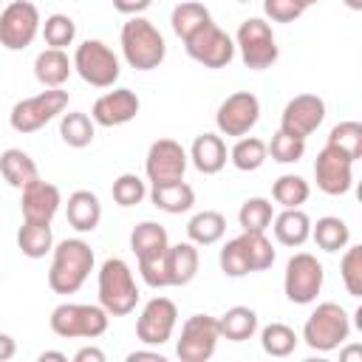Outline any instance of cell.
Wrapping results in <instances>:
<instances>
[{"label": "cell", "instance_id": "obj_1", "mask_svg": "<svg viewBox=\"0 0 362 362\" xmlns=\"http://www.w3.org/2000/svg\"><path fill=\"white\" fill-rule=\"evenodd\" d=\"M48 286L54 294H76L93 272V249L82 238H65L51 249Z\"/></svg>", "mask_w": 362, "mask_h": 362}, {"label": "cell", "instance_id": "obj_2", "mask_svg": "<svg viewBox=\"0 0 362 362\" xmlns=\"http://www.w3.org/2000/svg\"><path fill=\"white\" fill-rule=\"evenodd\" d=\"M119 45H122V57L130 68L136 71H153L164 62L167 57V42L161 37V31L144 20V17H130L124 25H122V34H119Z\"/></svg>", "mask_w": 362, "mask_h": 362}, {"label": "cell", "instance_id": "obj_3", "mask_svg": "<svg viewBox=\"0 0 362 362\" xmlns=\"http://www.w3.org/2000/svg\"><path fill=\"white\" fill-rule=\"evenodd\" d=\"M139 303V286L122 257H107L99 266V305L110 317H124Z\"/></svg>", "mask_w": 362, "mask_h": 362}, {"label": "cell", "instance_id": "obj_4", "mask_svg": "<svg viewBox=\"0 0 362 362\" xmlns=\"http://www.w3.org/2000/svg\"><path fill=\"white\" fill-rule=\"evenodd\" d=\"M107 322L110 314L88 303H59L48 317L51 331L62 339H96L107 331Z\"/></svg>", "mask_w": 362, "mask_h": 362}, {"label": "cell", "instance_id": "obj_5", "mask_svg": "<svg viewBox=\"0 0 362 362\" xmlns=\"http://www.w3.org/2000/svg\"><path fill=\"white\" fill-rule=\"evenodd\" d=\"M348 337H351V317L339 303H320L303 325L305 345L320 354L337 351Z\"/></svg>", "mask_w": 362, "mask_h": 362}, {"label": "cell", "instance_id": "obj_6", "mask_svg": "<svg viewBox=\"0 0 362 362\" xmlns=\"http://www.w3.org/2000/svg\"><path fill=\"white\" fill-rule=\"evenodd\" d=\"M65 107H68V90H62V88H45V90H40L34 96L20 99L11 107V113H8V124H11V130H17L23 136L25 133H37L51 119L62 116Z\"/></svg>", "mask_w": 362, "mask_h": 362}, {"label": "cell", "instance_id": "obj_7", "mask_svg": "<svg viewBox=\"0 0 362 362\" xmlns=\"http://www.w3.org/2000/svg\"><path fill=\"white\" fill-rule=\"evenodd\" d=\"M235 51L240 54V62L249 71H266L277 62V40L272 25L263 17H249L240 23L235 34Z\"/></svg>", "mask_w": 362, "mask_h": 362}, {"label": "cell", "instance_id": "obj_8", "mask_svg": "<svg viewBox=\"0 0 362 362\" xmlns=\"http://www.w3.org/2000/svg\"><path fill=\"white\" fill-rule=\"evenodd\" d=\"M71 62H74V71L88 85H93V88H113V82L122 74L119 57L102 40H85V42H79Z\"/></svg>", "mask_w": 362, "mask_h": 362}, {"label": "cell", "instance_id": "obj_9", "mask_svg": "<svg viewBox=\"0 0 362 362\" xmlns=\"http://www.w3.org/2000/svg\"><path fill=\"white\" fill-rule=\"evenodd\" d=\"M322 263L308 255V252H297L288 257L286 263V274H283V291L288 297V303L294 305H308L317 300V294L322 291Z\"/></svg>", "mask_w": 362, "mask_h": 362}, {"label": "cell", "instance_id": "obj_10", "mask_svg": "<svg viewBox=\"0 0 362 362\" xmlns=\"http://www.w3.org/2000/svg\"><path fill=\"white\" fill-rule=\"evenodd\" d=\"M42 17L31 0H11L0 14V45L6 51H23L40 34Z\"/></svg>", "mask_w": 362, "mask_h": 362}, {"label": "cell", "instance_id": "obj_11", "mask_svg": "<svg viewBox=\"0 0 362 362\" xmlns=\"http://www.w3.org/2000/svg\"><path fill=\"white\" fill-rule=\"evenodd\" d=\"M221 339L218 317L209 314H192L181 325V337L175 342V354L181 362H206Z\"/></svg>", "mask_w": 362, "mask_h": 362}, {"label": "cell", "instance_id": "obj_12", "mask_svg": "<svg viewBox=\"0 0 362 362\" xmlns=\"http://www.w3.org/2000/svg\"><path fill=\"white\" fill-rule=\"evenodd\" d=\"M184 48L204 68H226L235 59V40L215 23H206L195 34H189L184 40Z\"/></svg>", "mask_w": 362, "mask_h": 362}, {"label": "cell", "instance_id": "obj_13", "mask_svg": "<svg viewBox=\"0 0 362 362\" xmlns=\"http://www.w3.org/2000/svg\"><path fill=\"white\" fill-rule=\"evenodd\" d=\"M260 119V99L252 90H235L229 93L215 113V124L221 136H246Z\"/></svg>", "mask_w": 362, "mask_h": 362}, {"label": "cell", "instance_id": "obj_14", "mask_svg": "<svg viewBox=\"0 0 362 362\" xmlns=\"http://www.w3.org/2000/svg\"><path fill=\"white\" fill-rule=\"evenodd\" d=\"M178 325V308L170 297H153L144 303L139 320H136V337L144 345H164Z\"/></svg>", "mask_w": 362, "mask_h": 362}, {"label": "cell", "instance_id": "obj_15", "mask_svg": "<svg viewBox=\"0 0 362 362\" xmlns=\"http://www.w3.org/2000/svg\"><path fill=\"white\" fill-rule=\"evenodd\" d=\"M189 156L175 139H156L147 150L144 158V173L150 184H167V181H181L187 173Z\"/></svg>", "mask_w": 362, "mask_h": 362}, {"label": "cell", "instance_id": "obj_16", "mask_svg": "<svg viewBox=\"0 0 362 362\" xmlns=\"http://www.w3.org/2000/svg\"><path fill=\"white\" fill-rule=\"evenodd\" d=\"M314 181L325 195H345L354 187V161L337 147L325 144L314 161Z\"/></svg>", "mask_w": 362, "mask_h": 362}, {"label": "cell", "instance_id": "obj_17", "mask_svg": "<svg viewBox=\"0 0 362 362\" xmlns=\"http://www.w3.org/2000/svg\"><path fill=\"white\" fill-rule=\"evenodd\" d=\"M325 119V102L317 93H297L294 99L286 102L283 116H280V130L297 136V139H308Z\"/></svg>", "mask_w": 362, "mask_h": 362}, {"label": "cell", "instance_id": "obj_18", "mask_svg": "<svg viewBox=\"0 0 362 362\" xmlns=\"http://www.w3.org/2000/svg\"><path fill=\"white\" fill-rule=\"evenodd\" d=\"M141 110V102L136 96V90L130 88H113L107 93H102L93 107H90V119L102 127H119V124H127L139 116Z\"/></svg>", "mask_w": 362, "mask_h": 362}, {"label": "cell", "instance_id": "obj_19", "mask_svg": "<svg viewBox=\"0 0 362 362\" xmlns=\"http://www.w3.org/2000/svg\"><path fill=\"white\" fill-rule=\"evenodd\" d=\"M20 212H23V221H37V223H51L54 215L59 212V204H62V192L57 184L51 181H31L28 187L20 189Z\"/></svg>", "mask_w": 362, "mask_h": 362}, {"label": "cell", "instance_id": "obj_20", "mask_svg": "<svg viewBox=\"0 0 362 362\" xmlns=\"http://www.w3.org/2000/svg\"><path fill=\"white\" fill-rule=\"evenodd\" d=\"M164 266H167V286H187L198 274L201 255H198V249H195L192 240L173 243V246H167Z\"/></svg>", "mask_w": 362, "mask_h": 362}, {"label": "cell", "instance_id": "obj_21", "mask_svg": "<svg viewBox=\"0 0 362 362\" xmlns=\"http://www.w3.org/2000/svg\"><path fill=\"white\" fill-rule=\"evenodd\" d=\"M187 156H189L192 167L198 173H204V175H215V173H221L226 167V144H223V139L218 133L195 136V141H192Z\"/></svg>", "mask_w": 362, "mask_h": 362}, {"label": "cell", "instance_id": "obj_22", "mask_svg": "<svg viewBox=\"0 0 362 362\" xmlns=\"http://www.w3.org/2000/svg\"><path fill=\"white\" fill-rule=\"evenodd\" d=\"M65 218L76 232H93L102 221V204H99L96 192H90V189L71 192L68 204H65Z\"/></svg>", "mask_w": 362, "mask_h": 362}, {"label": "cell", "instance_id": "obj_23", "mask_svg": "<svg viewBox=\"0 0 362 362\" xmlns=\"http://www.w3.org/2000/svg\"><path fill=\"white\" fill-rule=\"evenodd\" d=\"M74 71V62L62 48H45L34 57V76L42 88H62Z\"/></svg>", "mask_w": 362, "mask_h": 362}, {"label": "cell", "instance_id": "obj_24", "mask_svg": "<svg viewBox=\"0 0 362 362\" xmlns=\"http://www.w3.org/2000/svg\"><path fill=\"white\" fill-rule=\"evenodd\" d=\"M150 201L156 209L167 212V215H181L189 212L195 204V189L181 178V181H167V184H153L150 189Z\"/></svg>", "mask_w": 362, "mask_h": 362}, {"label": "cell", "instance_id": "obj_25", "mask_svg": "<svg viewBox=\"0 0 362 362\" xmlns=\"http://www.w3.org/2000/svg\"><path fill=\"white\" fill-rule=\"evenodd\" d=\"M272 229H274L277 243L297 249L311 238V218L300 206H291V209H283L280 215L272 218Z\"/></svg>", "mask_w": 362, "mask_h": 362}, {"label": "cell", "instance_id": "obj_26", "mask_svg": "<svg viewBox=\"0 0 362 362\" xmlns=\"http://www.w3.org/2000/svg\"><path fill=\"white\" fill-rule=\"evenodd\" d=\"M170 246V238H167V229L156 221H141L133 226L130 232V249L136 255V260H153V257H161Z\"/></svg>", "mask_w": 362, "mask_h": 362}, {"label": "cell", "instance_id": "obj_27", "mask_svg": "<svg viewBox=\"0 0 362 362\" xmlns=\"http://www.w3.org/2000/svg\"><path fill=\"white\" fill-rule=\"evenodd\" d=\"M0 175H3L14 189H23V187H28L31 181L40 178V170H37L34 158H31L25 150L8 147V150L0 153Z\"/></svg>", "mask_w": 362, "mask_h": 362}, {"label": "cell", "instance_id": "obj_28", "mask_svg": "<svg viewBox=\"0 0 362 362\" xmlns=\"http://www.w3.org/2000/svg\"><path fill=\"white\" fill-rule=\"evenodd\" d=\"M218 328L229 342H246L257 331V311L249 305H232L223 317H218Z\"/></svg>", "mask_w": 362, "mask_h": 362}, {"label": "cell", "instance_id": "obj_29", "mask_svg": "<svg viewBox=\"0 0 362 362\" xmlns=\"http://www.w3.org/2000/svg\"><path fill=\"white\" fill-rule=\"evenodd\" d=\"M226 232V218L218 212V209H204V212H195L187 223V238L195 243V246H212L223 238Z\"/></svg>", "mask_w": 362, "mask_h": 362}, {"label": "cell", "instance_id": "obj_30", "mask_svg": "<svg viewBox=\"0 0 362 362\" xmlns=\"http://www.w3.org/2000/svg\"><path fill=\"white\" fill-rule=\"evenodd\" d=\"M17 249L31 257L40 260L54 249V235H51V223H37V221H23V226L17 229Z\"/></svg>", "mask_w": 362, "mask_h": 362}, {"label": "cell", "instance_id": "obj_31", "mask_svg": "<svg viewBox=\"0 0 362 362\" xmlns=\"http://www.w3.org/2000/svg\"><path fill=\"white\" fill-rule=\"evenodd\" d=\"M311 238L322 252H339L351 243V229L342 218L325 215V218H317V223H311Z\"/></svg>", "mask_w": 362, "mask_h": 362}, {"label": "cell", "instance_id": "obj_32", "mask_svg": "<svg viewBox=\"0 0 362 362\" xmlns=\"http://www.w3.org/2000/svg\"><path fill=\"white\" fill-rule=\"evenodd\" d=\"M206 23H212V14H209V8L204 6V3H198V0H184V3H178L175 8H173V14H170V25H173V31H175V37H181V40H187L189 34H195L201 25H206Z\"/></svg>", "mask_w": 362, "mask_h": 362}, {"label": "cell", "instance_id": "obj_33", "mask_svg": "<svg viewBox=\"0 0 362 362\" xmlns=\"http://www.w3.org/2000/svg\"><path fill=\"white\" fill-rule=\"evenodd\" d=\"M59 136H62V141L68 147L82 150V147H88L93 141L96 122L88 113H82V110H68V113L59 116Z\"/></svg>", "mask_w": 362, "mask_h": 362}, {"label": "cell", "instance_id": "obj_34", "mask_svg": "<svg viewBox=\"0 0 362 362\" xmlns=\"http://www.w3.org/2000/svg\"><path fill=\"white\" fill-rule=\"evenodd\" d=\"M269 158V150H266V141L257 139V136H240L235 141V147L229 150V161L235 170L240 173H255L266 164Z\"/></svg>", "mask_w": 362, "mask_h": 362}, {"label": "cell", "instance_id": "obj_35", "mask_svg": "<svg viewBox=\"0 0 362 362\" xmlns=\"http://www.w3.org/2000/svg\"><path fill=\"white\" fill-rule=\"evenodd\" d=\"M274 218V204L269 198H246L238 209V223L243 232H266Z\"/></svg>", "mask_w": 362, "mask_h": 362}, {"label": "cell", "instance_id": "obj_36", "mask_svg": "<svg viewBox=\"0 0 362 362\" xmlns=\"http://www.w3.org/2000/svg\"><path fill=\"white\" fill-rule=\"evenodd\" d=\"M308 195H311V187H308V181H305L303 175L286 173V175H280V178L272 184V198H274V204H280L283 209L303 206V204L308 201Z\"/></svg>", "mask_w": 362, "mask_h": 362}, {"label": "cell", "instance_id": "obj_37", "mask_svg": "<svg viewBox=\"0 0 362 362\" xmlns=\"http://www.w3.org/2000/svg\"><path fill=\"white\" fill-rule=\"evenodd\" d=\"M240 240H243V249H246V257H249V269L252 272L272 269L277 252H274L272 240L266 238V232H240Z\"/></svg>", "mask_w": 362, "mask_h": 362}, {"label": "cell", "instance_id": "obj_38", "mask_svg": "<svg viewBox=\"0 0 362 362\" xmlns=\"http://www.w3.org/2000/svg\"><path fill=\"white\" fill-rule=\"evenodd\" d=\"M328 144L337 147L339 153H345L351 161H356L362 156V124L354 122V119L334 124L331 133H328Z\"/></svg>", "mask_w": 362, "mask_h": 362}, {"label": "cell", "instance_id": "obj_39", "mask_svg": "<svg viewBox=\"0 0 362 362\" xmlns=\"http://www.w3.org/2000/svg\"><path fill=\"white\" fill-rule=\"evenodd\" d=\"M297 334L294 328H288L286 322H269L263 331H260V345L269 356H288L294 348H297Z\"/></svg>", "mask_w": 362, "mask_h": 362}, {"label": "cell", "instance_id": "obj_40", "mask_svg": "<svg viewBox=\"0 0 362 362\" xmlns=\"http://www.w3.org/2000/svg\"><path fill=\"white\" fill-rule=\"evenodd\" d=\"M42 31V40L48 48H68L74 40H76V23L68 17V14H51L45 17V23L40 25Z\"/></svg>", "mask_w": 362, "mask_h": 362}, {"label": "cell", "instance_id": "obj_41", "mask_svg": "<svg viewBox=\"0 0 362 362\" xmlns=\"http://www.w3.org/2000/svg\"><path fill=\"white\" fill-rule=\"evenodd\" d=\"M266 150L272 153V158L277 164H294V161H300L305 156V139H297V136H291L286 130H277L272 136V141L266 144Z\"/></svg>", "mask_w": 362, "mask_h": 362}, {"label": "cell", "instance_id": "obj_42", "mask_svg": "<svg viewBox=\"0 0 362 362\" xmlns=\"http://www.w3.org/2000/svg\"><path fill=\"white\" fill-rule=\"evenodd\" d=\"M218 263H221V272H223L226 277H246V274H252L240 235L223 243V249H221V255H218Z\"/></svg>", "mask_w": 362, "mask_h": 362}, {"label": "cell", "instance_id": "obj_43", "mask_svg": "<svg viewBox=\"0 0 362 362\" xmlns=\"http://www.w3.org/2000/svg\"><path fill=\"white\" fill-rule=\"evenodd\" d=\"M339 277L351 297H362V246H345L339 260Z\"/></svg>", "mask_w": 362, "mask_h": 362}, {"label": "cell", "instance_id": "obj_44", "mask_svg": "<svg viewBox=\"0 0 362 362\" xmlns=\"http://www.w3.org/2000/svg\"><path fill=\"white\" fill-rule=\"evenodd\" d=\"M110 195H113V201L119 206H136V204H141L147 198V187H144V181L136 173H122L113 181Z\"/></svg>", "mask_w": 362, "mask_h": 362}, {"label": "cell", "instance_id": "obj_45", "mask_svg": "<svg viewBox=\"0 0 362 362\" xmlns=\"http://www.w3.org/2000/svg\"><path fill=\"white\" fill-rule=\"evenodd\" d=\"M263 11L274 23H294L297 17H303L305 6L300 0H263Z\"/></svg>", "mask_w": 362, "mask_h": 362}, {"label": "cell", "instance_id": "obj_46", "mask_svg": "<svg viewBox=\"0 0 362 362\" xmlns=\"http://www.w3.org/2000/svg\"><path fill=\"white\" fill-rule=\"evenodd\" d=\"M153 6V0H113V8L119 14H127V17H136L141 11H147Z\"/></svg>", "mask_w": 362, "mask_h": 362}, {"label": "cell", "instance_id": "obj_47", "mask_svg": "<svg viewBox=\"0 0 362 362\" xmlns=\"http://www.w3.org/2000/svg\"><path fill=\"white\" fill-rule=\"evenodd\" d=\"M74 362H105V351H99V348H79L76 354H74Z\"/></svg>", "mask_w": 362, "mask_h": 362}, {"label": "cell", "instance_id": "obj_48", "mask_svg": "<svg viewBox=\"0 0 362 362\" xmlns=\"http://www.w3.org/2000/svg\"><path fill=\"white\" fill-rule=\"evenodd\" d=\"M14 354H17V342H14V337L6 334V331H0V362L11 359Z\"/></svg>", "mask_w": 362, "mask_h": 362}, {"label": "cell", "instance_id": "obj_49", "mask_svg": "<svg viewBox=\"0 0 362 362\" xmlns=\"http://www.w3.org/2000/svg\"><path fill=\"white\" fill-rule=\"evenodd\" d=\"M141 359H150V362H164V356L158 351H133L127 354V362H141Z\"/></svg>", "mask_w": 362, "mask_h": 362}, {"label": "cell", "instance_id": "obj_50", "mask_svg": "<svg viewBox=\"0 0 362 362\" xmlns=\"http://www.w3.org/2000/svg\"><path fill=\"white\" fill-rule=\"evenodd\" d=\"M45 359H57V362H68V356H65L62 351H42V354H40V362H45Z\"/></svg>", "mask_w": 362, "mask_h": 362}, {"label": "cell", "instance_id": "obj_51", "mask_svg": "<svg viewBox=\"0 0 362 362\" xmlns=\"http://www.w3.org/2000/svg\"><path fill=\"white\" fill-rule=\"evenodd\" d=\"M342 3H345L351 11H362V0H342Z\"/></svg>", "mask_w": 362, "mask_h": 362}, {"label": "cell", "instance_id": "obj_52", "mask_svg": "<svg viewBox=\"0 0 362 362\" xmlns=\"http://www.w3.org/2000/svg\"><path fill=\"white\" fill-rule=\"evenodd\" d=\"M300 3H303V6L308 8V6H314V3H320V0H300Z\"/></svg>", "mask_w": 362, "mask_h": 362}, {"label": "cell", "instance_id": "obj_53", "mask_svg": "<svg viewBox=\"0 0 362 362\" xmlns=\"http://www.w3.org/2000/svg\"><path fill=\"white\" fill-rule=\"evenodd\" d=\"M238 3H252V0H238Z\"/></svg>", "mask_w": 362, "mask_h": 362}, {"label": "cell", "instance_id": "obj_54", "mask_svg": "<svg viewBox=\"0 0 362 362\" xmlns=\"http://www.w3.org/2000/svg\"><path fill=\"white\" fill-rule=\"evenodd\" d=\"M0 3H3V0H0Z\"/></svg>", "mask_w": 362, "mask_h": 362}]
</instances>
